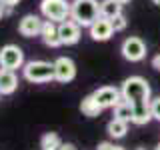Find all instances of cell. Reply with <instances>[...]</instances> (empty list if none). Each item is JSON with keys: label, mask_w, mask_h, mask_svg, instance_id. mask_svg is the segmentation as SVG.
<instances>
[{"label": "cell", "mask_w": 160, "mask_h": 150, "mask_svg": "<svg viewBox=\"0 0 160 150\" xmlns=\"http://www.w3.org/2000/svg\"><path fill=\"white\" fill-rule=\"evenodd\" d=\"M150 110H152V118L160 120V96L150 100Z\"/></svg>", "instance_id": "obj_20"}, {"label": "cell", "mask_w": 160, "mask_h": 150, "mask_svg": "<svg viewBox=\"0 0 160 150\" xmlns=\"http://www.w3.org/2000/svg\"><path fill=\"white\" fill-rule=\"evenodd\" d=\"M42 24H44L42 16H38V14H26V16H22L20 22H18V32L22 34V36H26V38L40 36Z\"/></svg>", "instance_id": "obj_10"}, {"label": "cell", "mask_w": 160, "mask_h": 150, "mask_svg": "<svg viewBox=\"0 0 160 150\" xmlns=\"http://www.w3.org/2000/svg\"><path fill=\"white\" fill-rule=\"evenodd\" d=\"M0 2H2L4 6H16V4L20 2V0H0Z\"/></svg>", "instance_id": "obj_23"}, {"label": "cell", "mask_w": 160, "mask_h": 150, "mask_svg": "<svg viewBox=\"0 0 160 150\" xmlns=\"http://www.w3.org/2000/svg\"><path fill=\"white\" fill-rule=\"evenodd\" d=\"M128 124L126 120H120V118H112L108 122V126H106V132H108V136L110 138H124L126 136V132H128Z\"/></svg>", "instance_id": "obj_15"}, {"label": "cell", "mask_w": 160, "mask_h": 150, "mask_svg": "<svg viewBox=\"0 0 160 150\" xmlns=\"http://www.w3.org/2000/svg\"><path fill=\"white\" fill-rule=\"evenodd\" d=\"M120 92H122V98L128 100L132 106H136V104H146L150 102V84L146 78L142 76H130L122 82V86H120Z\"/></svg>", "instance_id": "obj_1"}, {"label": "cell", "mask_w": 160, "mask_h": 150, "mask_svg": "<svg viewBox=\"0 0 160 150\" xmlns=\"http://www.w3.org/2000/svg\"><path fill=\"white\" fill-rule=\"evenodd\" d=\"M12 8L14 6H4V16H10V14H12Z\"/></svg>", "instance_id": "obj_25"}, {"label": "cell", "mask_w": 160, "mask_h": 150, "mask_svg": "<svg viewBox=\"0 0 160 150\" xmlns=\"http://www.w3.org/2000/svg\"><path fill=\"white\" fill-rule=\"evenodd\" d=\"M152 2H154V4H158V6H160V0H152Z\"/></svg>", "instance_id": "obj_29"}, {"label": "cell", "mask_w": 160, "mask_h": 150, "mask_svg": "<svg viewBox=\"0 0 160 150\" xmlns=\"http://www.w3.org/2000/svg\"><path fill=\"white\" fill-rule=\"evenodd\" d=\"M58 36L62 40V46H74L82 36V26L72 18H68L58 24Z\"/></svg>", "instance_id": "obj_8"}, {"label": "cell", "mask_w": 160, "mask_h": 150, "mask_svg": "<svg viewBox=\"0 0 160 150\" xmlns=\"http://www.w3.org/2000/svg\"><path fill=\"white\" fill-rule=\"evenodd\" d=\"M114 150H126V148H122V146H114Z\"/></svg>", "instance_id": "obj_28"}, {"label": "cell", "mask_w": 160, "mask_h": 150, "mask_svg": "<svg viewBox=\"0 0 160 150\" xmlns=\"http://www.w3.org/2000/svg\"><path fill=\"white\" fill-rule=\"evenodd\" d=\"M102 106L98 104V100L94 98V94H88V96L82 98V102H80V112L84 114V116L88 118H96L100 116V112H102Z\"/></svg>", "instance_id": "obj_14"}, {"label": "cell", "mask_w": 160, "mask_h": 150, "mask_svg": "<svg viewBox=\"0 0 160 150\" xmlns=\"http://www.w3.org/2000/svg\"><path fill=\"white\" fill-rule=\"evenodd\" d=\"M40 38H42V42L46 44L48 48H58V46H62V40H60V36H58V24L52 22V20H46V18H44Z\"/></svg>", "instance_id": "obj_12"}, {"label": "cell", "mask_w": 160, "mask_h": 150, "mask_svg": "<svg viewBox=\"0 0 160 150\" xmlns=\"http://www.w3.org/2000/svg\"><path fill=\"white\" fill-rule=\"evenodd\" d=\"M156 150H160V144H158V146H156Z\"/></svg>", "instance_id": "obj_30"}, {"label": "cell", "mask_w": 160, "mask_h": 150, "mask_svg": "<svg viewBox=\"0 0 160 150\" xmlns=\"http://www.w3.org/2000/svg\"><path fill=\"white\" fill-rule=\"evenodd\" d=\"M116 2H120V4H122V6H124V4H128L130 0H116Z\"/></svg>", "instance_id": "obj_27"}, {"label": "cell", "mask_w": 160, "mask_h": 150, "mask_svg": "<svg viewBox=\"0 0 160 150\" xmlns=\"http://www.w3.org/2000/svg\"><path fill=\"white\" fill-rule=\"evenodd\" d=\"M152 66L156 68V70H160V54H158V56H154V58H152Z\"/></svg>", "instance_id": "obj_24"}, {"label": "cell", "mask_w": 160, "mask_h": 150, "mask_svg": "<svg viewBox=\"0 0 160 150\" xmlns=\"http://www.w3.org/2000/svg\"><path fill=\"white\" fill-rule=\"evenodd\" d=\"M0 66L10 68V70H18L24 66V52L22 48L16 44H6L0 48Z\"/></svg>", "instance_id": "obj_6"}, {"label": "cell", "mask_w": 160, "mask_h": 150, "mask_svg": "<svg viewBox=\"0 0 160 150\" xmlns=\"http://www.w3.org/2000/svg\"><path fill=\"white\" fill-rule=\"evenodd\" d=\"M2 16H4V4L0 2V18H2Z\"/></svg>", "instance_id": "obj_26"}, {"label": "cell", "mask_w": 160, "mask_h": 150, "mask_svg": "<svg viewBox=\"0 0 160 150\" xmlns=\"http://www.w3.org/2000/svg\"><path fill=\"white\" fill-rule=\"evenodd\" d=\"M60 150H78V148L74 146L72 142H64V144H62V148H60Z\"/></svg>", "instance_id": "obj_22"}, {"label": "cell", "mask_w": 160, "mask_h": 150, "mask_svg": "<svg viewBox=\"0 0 160 150\" xmlns=\"http://www.w3.org/2000/svg\"><path fill=\"white\" fill-rule=\"evenodd\" d=\"M98 16H100L98 0H74V2H70V18L78 22L82 28H88Z\"/></svg>", "instance_id": "obj_3"}, {"label": "cell", "mask_w": 160, "mask_h": 150, "mask_svg": "<svg viewBox=\"0 0 160 150\" xmlns=\"http://www.w3.org/2000/svg\"><path fill=\"white\" fill-rule=\"evenodd\" d=\"M96 150H114V144L112 142H100L96 146Z\"/></svg>", "instance_id": "obj_21"}, {"label": "cell", "mask_w": 160, "mask_h": 150, "mask_svg": "<svg viewBox=\"0 0 160 150\" xmlns=\"http://www.w3.org/2000/svg\"><path fill=\"white\" fill-rule=\"evenodd\" d=\"M40 14H42V18L60 24L70 18V2L68 0H42Z\"/></svg>", "instance_id": "obj_4"}, {"label": "cell", "mask_w": 160, "mask_h": 150, "mask_svg": "<svg viewBox=\"0 0 160 150\" xmlns=\"http://www.w3.org/2000/svg\"><path fill=\"white\" fill-rule=\"evenodd\" d=\"M62 140L56 132H46L40 138V150H60L62 148Z\"/></svg>", "instance_id": "obj_17"}, {"label": "cell", "mask_w": 160, "mask_h": 150, "mask_svg": "<svg viewBox=\"0 0 160 150\" xmlns=\"http://www.w3.org/2000/svg\"><path fill=\"white\" fill-rule=\"evenodd\" d=\"M16 88H18L16 70L0 66V94H2V96H10V94L16 92Z\"/></svg>", "instance_id": "obj_13"}, {"label": "cell", "mask_w": 160, "mask_h": 150, "mask_svg": "<svg viewBox=\"0 0 160 150\" xmlns=\"http://www.w3.org/2000/svg\"><path fill=\"white\" fill-rule=\"evenodd\" d=\"M22 76L30 84H48L54 80V62H46V60L24 62Z\"/></svg>", "instance_id": "obj_2"}, {"label": "cell", "mask_w": 160, "mask_h": 150, "mask_svg": "<svg viewBox=\"0 0 160 150\" xmlns=\"http://www.w3.org/2000/svg\"><path fill=\"white\" fill-rule=\"evenodd\" d=\"M132 104L128 102V100H120V102L114 106V118H120V120H126V122H132Z\"/></svg>", "instance_id": "obj_18"}, {"label": "cell", "mask_w": 160, "mask_h": 150, "mask_svg": "<svg viewBox=\"0 0 160 150\" xmlns=\"http://www.w3.org/2000/svg\"><path fill=\"white\" fill-rule=\"evenodd\" d=\"M122 14V4L116 0H100V16L112 20L114 16Z\"/></svg>", "instance_id": "obj_16"}, {"label": "cell", "mask_w": 160, "mask_h": 150, "mask_svg": "<svg viewBox=\"0 0 160 150\" xmlns=\"http://www.w3.org/2000/svg\"><path fill=\"white\" fill-rule=\"evenodd\" d=\"M76 78V64L72 58L60 56L54 60V80L60 84H68Z\"/></svg>", "instance_id": "obj_7"}, {"label": "cell", "mask_w": 160, "mask_h": 150, "mask_svg": "<svg viewBox=\"0 0 160 150\" xmlns=\"http://www.w3.org/2000/svg\"><path fill=\"white\" fill-rule=\"evenodd\" d=\"M120 52L128 62H140L146 56V42L138 36H128L120 46Z\"/></svg>", "instance_id": "obj_5"}, {"label": "cell", "mask_w": 160, "mask_h": 150, "mask_svg": "<svg viewBox=\"0 0 160 150\" xmlns=\"http://www.w3.org/2000/svg\"><path fill=\"white\" fill-rule=\"evenodd\" d=\"M136 150H144V148H136Z\"/></svg>", "instance_id": "obj_31"}, {"label": "cell", "mask_w": 160, "mask_h": 150, "mask_svg": "<svg viewBox=\"0 0 160 150\" xmlns=\"http://www.w3.org/2000/svg\"><path fill=\"white\" fill-rule=\"evenodd\" d=\"M92 94L104 110L114 108L120 100H122V92H120V88H116V86H100L98 90H94Z\"/></svg>", "instance_id": "obj_9"}, {"label": "cell", "mask_w": 160, "mask_h": 150, "mask_svg": "<svg viewBox=\"0 0 160 150\" xmlns=\"http://www.w3.org/2000/svg\"><path fill=\"white\" fill-rule=\"evenodd\" d=\"M0 96H2V94H0Z\"/></svg>", "instance_id": "obj_32"}, {"label": "cell", "mask_w": 160, "mask_h": 150, "mask_svg": "<svg viewBox=\"0 0 160 150\" xmlns=\"http://www.w3.org/2000/svg\"><path fill=\"white\" fill-rule=\"evenodd\" d=\"M110 22H112L114 32H122V30H126V26H128V20H126V16H124V14H118V16H114Z\"/></svg>", "instance_id": "obj_19"}, {"label": "cell", "mask_w": 160, "mask_h": 150, "mask_svg": "<svg viewBox=\"0 0 160 150\" xmlns=\"http://www.w3.org/2000/svg\"><path fill=\"white\" fill-rule=\"evenodd\" d=\"M88 30H90V38L96 40V42H106V40H110L112 34H114L112 22H110L108 18H102V16H98L94 20V22L88 26Z\"/></svg>", "instance_id": "obj_11"}]
</instances>
